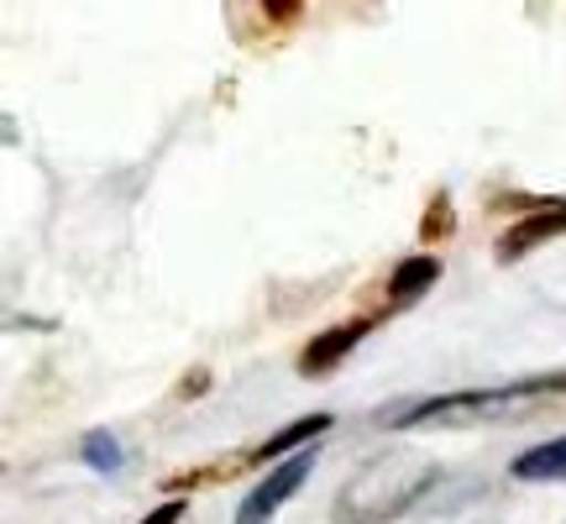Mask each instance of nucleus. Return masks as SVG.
Here are the masks:
<instances>
[{
	"label": "nucleus",
	"mask_w": 566,
	"mask_h": 524,
	"mask_svg": "<svg viewBox=\"0 0 566 524\" xmlns=\"http://www.w3.org/2000/svg\"><path fill=\"white\" fill-rule=\"evenodd\" d=\"M441 472L424 457H405V451H384L373 457L363 472H352V483L336 493V514L331 524H388L399 520L409 504H420V493L436 483Z\"/></svg>",
	"instance_id": "1"
},
{
	"label": "nucleus",
	"mask_w": 566,
	"mask_h": 524,
	"mask_svg": "<svg viewBox=\"0 0 566 524\" xmlns=\"http://www.w3.org/2000/svg\"><path fill=\"white\" fill-rule=\"evenodd\" d=\"M551 394H566V373L514 378L504 388H472V394H441V399H420L405 404V409H384L378 425H462V420H483V415H514V404L551 399Z\"/></svg>",
	"instance_id": "2"
},
{
	"label": "nucleus",
	"mask_w": 566,
	"mask_h": 524,
	"mask_svg": "<svg viewBox=\"0 0 566 524\" xmlns=\"http://www.w3.org/2000/svg\"><path fill=\"white\" fill-rule=\"evenodd\" d=\"M310 467H315V451H300V457L279 462L263 478V483H258L242 499V509H237V524H268L283 504H289V499H294V493H300V483L310 478Z\"/></svg>",
	"instance_id": "3"
},
{
	"label": "nucleus",
	"mask_w": 566,
	"mask_h": 524,
	"mask_svg": "<svg viewBox=\"0 0 566 524\" xmlns=\"http://www.w3.org/2000/svg\"><path fill=\"white\" fill-rule=\"evenodd\" d=\"M378 325H384V315H378V310H363L357 321H342V325H331V331H321V336H310L304 352H300V373L304 378H325V373L342 367L346 352H352L357 342H367Z\"/></svg>",
	"instance_id": "4"
},
{
	"label": "nucleus",
	"mask_w": 566,
	"mask_h": 524,
	"mask_svg": "<svg viewBox=\"0 0 566 524\" xmlns=\"http://www.w3.org/2000/svg\"><path fill=\"white\" fill-rule=\"evenodd\" d=\"M556 237H566V200H535V205H530V216H520V221L499 237L493 258H499V262H520V258H530L535 247L556 242Z\"/></svg>",
	"instance_id": "5"
},
{
	"label": "nucleus",
	"mask_w": 566,
	"mask_h": 524,
	"mask_svg": "<svg viewBox=\"0 0 566 524\" xmlns=\"http://www.w3.org/2000/svg\"><path fill=\"white\" fill-rule=\"evenodd\" d=\"M441 283V258H430V252H409V258H399L394 268H388L384 279V300L373 304L384 321H394L399 310H409V304H420L430 289Z\"/></svg>",
	"instance_id": "6"
},
{
	"label": "nucleus",
	"mask_w": 566,
	"mask_h": 524,
	"mask_svg": "<svg viewBox=\"0 0 566 524\" xmlns=\"http://www.w3.org/2000/svg\"><path fill=\"white\" fill-rule=\"evenodd\" d=\"M331 430V415H300V420H289L283 430H273V436H263V441L247 451V467H258V462H289V457H300V446L304 441H315V436H325Z\"/></svg>",
	"instance_id": "7"
},
{
	"label": "nucleus",
	"mask_w": 566,
	"mask_h": 524,
	"mask_svg": "<svg viewBox=\"0 0 566 524\" xmlns=\"http://www.w3.org/2000/svg\"><path fill=\"white\" fill-rule=\"evenodd\" d=\"M509 472H514L520 483H566V436H556V441L525 451Z\"/></svg>",
	"instance_id": "8"
},
{
	"label": "nucleus",
	"mask_w": 566,
	"mask_h": 524,
	"mask_svg": "<svg viewBox=\"0 0 566 524\" xmlns=\"http://www.w3.org/2000/svg\"><path fill=\"white\" fill-rule=\"evenodd\" d=\"M247 472V451H237V457H221L216 467H184V472H174V478H163V488L168 493H184V488H221L231 483V478H242Z\"/></svg>",
	"instance_id": "9"
},
{
	"label": "nucleus",
	"mask_w": 566,
	"mask_h": 524,
	"mask_svg": "<svg viewBox=\"0 0 566 524\" xmlns=\"http://www.w3.org/2000/svg\"><path fill=\"white\" fill-rule=\"evenodd\" d=\"M80 457L95 472H122V441H116V430H84Z\"/></svg>",
	"instance_id": "10"
},
{
	"label": "nucleus",
	"mask_w": 566,
	"mask_h": 524,
	"mask_svg": "<svg viewBox=\"0 0 566 524\" xmlns=\"http://www.w3.org/2000/svg\"><path fill=\"white\" fill-rule=\"evenodd\" d=\"M451 231H457V216H451V195H446V189H436V195H430V205H424L420 242H446Z\"/></svg>",
	"instance_id": "11"
},
{
	"label": "nucleus",
	"mask_w": 566,
	"mask_h": 524,
	"mask_svg": "<svg viewBox=\"0 0 566 524\" xmlns=\"http://www.w3.org/2000/svg\"><path fill=\"white\" fill-rule=\"evenodd\" d=\"M179 520H184V499H168V504L153 509V514H147L142 524H179Z\"/></svg>",
	"instance_id": "12"
},
{
	"label": "nucleus",
	"mask_w": 566,
	"mask_h": 524,
	"mask_svg": "<svg viewBox=\"0 0 566 524\" xmlns=\"http://www.w3.org/2000/svg\"><path fill=\"white\" fill-rule=\"evenodd\" d=\"M205 388H210V378H205V367H200V373H189V384L179 388V399H195V394H205Z\"/></svg>",
	"instance_id": "13"
}]
</instances>
